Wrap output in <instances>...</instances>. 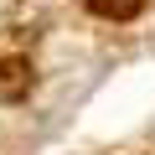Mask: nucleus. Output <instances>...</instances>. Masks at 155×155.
<instances>
[{"label":"nucleus","mask_w":155,"mask_h":155,"mask_svg":"<svg viewBox=\"0 0 155 155\" xmlns=\"http://www.w3.org/2000/svg\"><path fill=\"white\" fill-rule=\"evenodd\" d=\"M88 11L104 16V21H129V16L145 11V0H88Z\"/></svg>","instance_id":"nucleus-1"}]
</instances>
